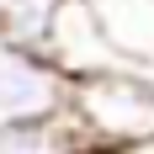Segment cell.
I'll return each instance as SVG.
<instances>
[{
  "label": "cell",
  "mask_w": 154,
  "mask_h": 154,
  "mask_svg": "<svg viewBox=\"0 0 154 154\" xmlns=\"http://www.w3.org/2000/svg\"><path fill=\"white\" fill-rule=\"evenodd\" d=\"M75 106V80L48 59V48L0 32V122L59 117Z\"/></svg>",
  "instance_id": "7a4b0ae2"
},
{
  "label": "cell",
  "mask_w": 154,
  "mask_h": 154,
  "mask_svg": "<svg viewBox=\"0 0 154 154\" xmlns=\"http://www.w3.org/2000/svg\"><path fill=\"white\" fill-rule=\"evenodd\" d=\"M48 59L59 64L69 80H91V75H112V69H138L117 53V43L106 37L101 16H96L91 0H59V11L48 21Z\"/></svg>",
  "instance_id": "3957f363"
},
{
  "label": "cell",
  "mask_w": 154,
  "mask_h": 154,
  "mask_svg": "<svg viewBox=\"0 0 154 154\" xmlns=\"http://www.w3.org/2000/svg\"><path fill=\"white\" fill-rule=\"evenodd\" d=\"M53 11H59V0H0V32H11V37H21V43L43 48Z\"/></svg>",
  "instance_id": "5b68a950"
},
{
  "label": "cell",
  "mask_w": 154,
  "mask_h": 154,
  "mask_svg": "<svg viewBox=\"0 0 154 154\" xmlns=\"http://www.w3.org/2000/svg\"><path fill=\"white\" fill-rule=\"evenodd\" d=\"M75 117L106 154L154 149V69H112L75 80Z\"/></svg>",
  "instance_id": "6da1fadb"
},
{
  "label": "cell",
  "mask_w": 154,
  "mask_h": 154,
  "mask_svg": "<svg viewBox=\"0 0 154 154\" xmlns=\"http://www.w3.org/2000/svg\"><path fill=\"white\" fill-rule=\"evenodd\" d=\"M106 37L128 64L154 69V0H91Z\"/></svg>",
  "instance_id": "277c9868"
}]
</instances>
